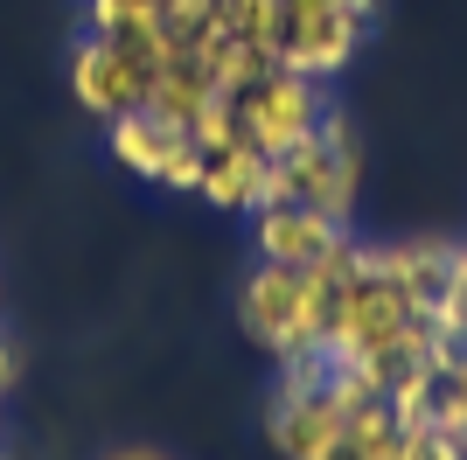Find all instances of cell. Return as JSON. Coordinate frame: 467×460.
<instances>
[{
	"label": "cell",
	"instance_id": "2",
	"mask_svg": "<svg viewBox=\"0 0 467 460\" xmlns=\"http://www.w3.org/2000/svg\"><path fill=\"white\" fill-rule=\"evenodd\" d=\"M119 460H161V454H119Z\"/></svg>",
	"mask_w": 467,
	"mask_h": 460
},
{
	"label": "cell",
	"instance_id": "1",
	"mask_svg": "<svg viewBox=\"0 0 467 460\" xmlns=\"http://www.w3.org/2000/svg\"><path fill=\"white\" fill-rule=\"evenodd\" d=\"M265 258L286 272H328L342 258V224L335 210H314V203H265Z\"/></svg>",
	"mask_w": 467,
	"mask_h": 460
}]
</instances>
